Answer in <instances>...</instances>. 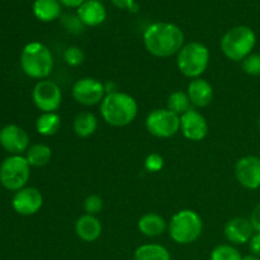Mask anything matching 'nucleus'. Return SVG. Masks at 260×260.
Segmentation results:
<instances>
[{"mask_svg": "<svg viewBox=\"0 0 260 260\" xmlns=\"http://www.w3.org/2000/svg\"><path fill=\"white\" fill-rule=\"evenodd\" d=\"M76 236L84 243H94L98 240L103 233V225L101 220L96 216L86 215L84 213L83 216L75 221L74 226Z\"/></svg>", "mask_w": 260, "mask_h": 260, "instance_id": "18", "label": "nucleus"}, {"mask_svg": "<svg viewBox=\"0 0 260 260\" xmlns=\"http://www.w3.org/2000/svg\"><path fill=\"white\" fill-rule=\"evenodd\" d=\"M256 45V35L248 25H236L222 36L220 47L226 58L241 62L248 57Z\"/></svg>", "mask_w": 260, "mask_h": 260, "instance_id": "5", "label": "nucleus"}, {"mask_svg": "<svg viewBox=\"0 0 260 260\" xmlns=\"http://www.w3.org/2000/svg\"><path fill=\"white\" fill-rule=\"evenodd\" d=\"M62 58L66 65L71 66V68H76V66H80L84 62L85 53L78 46H70V47L63 51Z\"/></svg>", "mask_w": 260, "mask_h": 260, "instance_id": "27", "label": "nucleus"}, {"mask_svg": "<svg viewBox=\"0 0 260 260\" xmlns=\"http://www.w3.org/2000/svg\"><path fill=\"white\" fill-rule=\"evenodd\" d=\"M211 53L206 45L198 41L184 43L177 53V68L183 76L188 79L202 78L210 65Z\"/></svg>", "mask_w": 260, "mask_h": 260, "instance_id": "6", "label": "nucleus"}, {"mask_svg": "<svg viewBox=\"0 0 260 260\" xmlns=\"http://www.w3.org/2000/svg\"><path fill=\"white\" fill-rule=\"evenodd\" d=\"M255 234L250 220L246 217H233L223 228L225 239L231 245H244L250 241Z\"/></svg>", "mask_w": 260, "mask_h": 260, "instance_id": "15", "label": "nucleus"}, {"mask_svg": "<svg viewBox=\"0 0 260 260\" xmlns=\"http://www.w3.org/2000/svg\"><path fill=\"white\" fill-rule=\"evenodd\" d=\"M58 2L61 3L62 7L76 8V9H78V8L80 7L84 2H86V0H58Z\"/></svg>", "mask_w": 260, "mask_h": 260, "instance_id": "35", "label": "nucleus"}, {"mask_svg": "<svg viewBox=\"0 0 260 260\" xmlns=\"http://www.w3.org/2000/svg\"><path fill=\"white\" fill-rule=\"evenodd\" d=\"M76 15L85 27H98L107 19V9L101 0H86L76 9Z\"/></svg>", "mask_w": 260, "mask_h": 260, "instance_id": "17", "label": "nucleus"}, {"mask_svg": "<svg viewBox=\"0 0 260 260\" xmlns=\"http://www.w3.org/2000/svg\"><path fill=\"white\" fill-rule=\"evenodd\" d=\"M167 108L180 117L185 112L192 109L193 106L190 103V99L188 96L187 91L175 90L173 93H170L169 96H168Z\"/></svg>", "mask_w": 260, "mask_h": 260, "instance_id": "25", "label": "nucleus"}, {"mask_svg": "<svg viewBox=\"0 0 260 260\" xmlns=\"http://www.w3.org/2000/svg\"><path fill=\"white\" fill-rule=\"evenodd\" d=\"M71 95L74 101L80 106L93 107L101 104L107 93L103 81L90 76H84L73 84Z\"/></svg>", "mask_w": 260, "mask_h": 260, "instance_id": "9", "label": "nucleus"}, {"mask_svg": "<svg viewBox=\"0 0 260 260\" xmlns=\"http://www.w3.org/2000/svg\"><path fill=\"white\" fill-rule=\"evenodd\" d=\"M0 145L12 155H22L29 147V137L22 127L7 124L0 131Z\"/></svg>", "mask_w": 260, "mask_h": 260, "instance_id": "14", "label": "nucleus"}, {"mask_svg": "<svg viewBox=\"0 0 260 260\" xmlns=\"http://www.w3.org/2000/svg\"><path fill=\"white\" fill-rule=\"evenodd\" d=\"M62 5L58 0H35L33 14L40 22H55L61 17Z\"/></svg>", "mask_w": 260, "mask_h": 260, "instance_id": "20", "label": "nucleus"}, {"mask_svg": "<svg viewBox=\"0 0 260 260\" xmlns=\"http://www.w3.org/2000/svg\"><path fill=\"white\" fill-rule=\"evenodd\" d=\"M135 260H172V254L161 244H142L135 250Z\"/></svg>", "mask_w": 260, "mask_h": 260, "instance_id": "22", "label": "nucleus"}, {"mask_svg": "<svg viewBox=\"0 0 260 260\" xmlns=\"http://www.w3.org/2000/svg\"><path fill=\"white\" fill-rule=\"evenodd\" d=\"M251 225H253V229L255 233L260 234V202L251 211V215L249 217Z\"/></svg>", "mask_w": 260, "mask_h": 260, "instance_id": "33", "label": "nucleus"}, {"mask_svg": "<svg viewBox=\"0 0 260 260\" xmlns=\"http://www.w3.org/2000/svg\"><path fill=\"white\" fill-rule=\"evenodd\" d=\"M241 70L249 76H260V53L253 52L241 61Z\"/></svg>", "mask_w": 260, "mask_h": 260, "instance_id": "28", "label": "nucleus"}, {"mask_svg": "<svg viewBox=\"0 0 260 260\" xmlns=\"http://www.w3.org/2000/svg\"><path fill=\"white\" fill-rule=\"evenodd\" d=\"M259 157H260V152H259Z\"/></svg>", "mask_w": 260, "mask_h": 260, "instance_id": "38", "label": "nucleus"}, {"mask_svg": "<svg viewBox=\"0 0 260 260\" xmlns=\"http://www.w3.org/2000/svg\"><path fill=\"white\" fill-rule=\"evenodd\" d=\"M111 3L118 9L128 10L131 13H136L139 9V5L136 4L135 0H111Z\"/></svg>", "mask_w": 260, "mask_h": 260, "instance_id": "32", "label": "nucleus"}, {"mask_svg": "<svg viewBox=\"0 0 260 260\" xmlns=\"http://www.w3.org/2000/svg\"><path fill=\"white\" fill-rule=\"evenodd\" d=\"M137 230L146 238H159L168 231V222L156 212H147L137 221Z\"/></svg>", "mask_w": 260, "mask_h": 260, "instance_id": "19", "label": "nucleus"}, {"mask_svg": "<svg viewBox=\"0 0 260 260\" xmlns=\"http://www.w3.org/2000/svg\"><path fill=\"white\" fill-rule=\"evenodd\" d=\"M258 128H259V131H260V117H259V119H258Z\"/></svg>", "mask_w": 260, "mask_h": 260, "instance_id": "37", "label": "nucleus"}, {"mask_svg": "<svg viewBox=\"0 0 260 260\" xmlns=\"http://www.w3.org/2000/svg\"><path fill=\"white\" fill-rule=\"evenodd\" d=\"M30 177V165L25 156L12 155L0 165V183L12 192H18L25 187Z\"/></svg>", "mask_w": 260, "mask_h": 260, "instance_id": "7", "label": "nucleus"}, {"mask_svg": "<svg viewBox=\"0 0 260 260\" xmlns=\"http://www.w3.org/2000/svg\"><path fill=\"white\" fill-rule=\"evenodd\" d=\"M187 94L193 108H206L213 101V86L203 78L192 79L187 86Z\"/></svg>", "mask_w": 260, "mask_h": 260, "instance_id": "16", "label": "nucleus"}, {"mask_svg": "<svg viewBox=\"0 0 260 260\" xmlns=\"http://www.w3.org/2000/svg\"><path fill=\"white\" fill-rule=\"evenodd\" d=\"M83 207H84V211H85L86 215L98 216L104 207L103 198L98 194L88 196V197L84 200Z\"/></svg>", "mask_w": 260, "mask_h": 260, "instance_id": "29", "label": "nucleus"}, {"mask_svg": "<svg viewBox=\"0 0 260 260\" xmlns=\"http://www.w3.org/2000/svg\"><path fill=\"white\" fill-rule=\"evenodd\" d=\"M52 150L46 144H35L25 151V159L30 167L42 168L51 161Z\"/></svg>", "mask_w": 260, "mask_h": 260, "instance_id": "24", "label": "nucleus"}, {"mask_svg": "<svg viewBox=\"0 0 260 260\" xmlns=\"http://www.w3.org/2000/svg\"><path fill=\"white\" fill-rule=\"evenodd\" d=\"M243 260H260V256L254 255V254H248V255L243 256Z\"/></svg>", "mask_w": 260, "mask_h": 260, "instance_id": "36", "label": "nucleus"}, {"mask_svg": "<svg viewBox=\"0 0 260 260\" xmlns=\"http://www.w3.org/2000/svg\"><path fill=\"white\" fill-rule=\"evenodd\" d=\"M147 132L157 139H170L180 132V117L168 108L152 109L145 119Z\"/></svg>", "mask_w": 260, "mask_h": 260, "instance_id": "8", "label": "nucleus"}, {"mask_svg": "<svg viewBox=\"0 0 260 260\" xmlns=\"http://www.w3.org/2000/svg\"><path fill=\"white\" fill-rule=\"evenodd\" d=\"M12 206L18 215L33 216L42 208L43 196L37 188L24 187L15 192Z\"/></svg>", "mask_w": 260, "mask_h": 260, "instance_id": "13", "label": "nucleus"}, {"mask_svg": "<svg viewBox=\"0 0 260 260\" xmlns=\"http://www.w3.org/2000/svg\"><path fill=\"white\" fill-rule=\"evenodd\" d=\"M61 128V117L57 112L41 113L36 121V129L41 136L50 137L57 134Z\"/></svg>", "mask_w": 260, "mask_h": 260, "instance_id": "23", "label": "nucleus"}, {"mask_svg": "<svg viewBox=\"0 0 260 260\" xmlns=\"http://www.w3.org/2000/svg\"><path fill=\"white\" fill-rule=\"evenodd\" d=\"M210 260H243V255L235 245L220 244L212 249Z\"/></svg>", "mask_w": 260, "mask_h": 260, "instance_id": "26", "label": "nucleus"}, {"mask_svg": "<svg viewBox=\"0 0 260 260\" xmlns=\"http://www.w3.org/2000/svg\"><path fill=\"white\" fill-rule=\"evenodd\" d=\"M164 164L165 161L162 155H160L159 152H151V154H149L145 157L144 168L147 173L155 174V173L161 172L162 168H164Z\"/></svg>", "mask_w": 260, "mask_h": 260, "instance_id": "30", "label": "nucleus"}, {"mask_svg": "<svg viewBox=\"0 0 260 260\" xmlns=\"http://www.w3.org/2000/svg\"><path fill=\"white\" fill-rule=\"evenodd\" d=\"M20 66L27 76L45 80L51 75L55 66L50 48L41 42H29L24 46L20 55Z\"/></svg>", "mask_w": 260, "mask_h": 260, "instance_id": "4", "label": "nucleus"}, {"mask_svg": "<svg viewBox=\"0 0 260 260\" xmlns=\"http://www.w3.org/2000/svg\"><path fill=\"white\" fill-rule=\"evenodd\" d=\"M235 178L239 184L248 190L260 188V157L246 155L240 157L235 164Z\"/></svg>", "mask_w": 260, "mask_h": 260, "instance_id": "11", "label": "nucleus"}, {"mask_svg": "<svg viewBox=\"0 0 260 260\" xmlns=\"http://www.w3.org/2000/svg\"><path fill=\"white\" fill-rule=\"evenodd\" d=\"M62 24L65 29L73 35H79V33L83 32L84 27H85L83 22L79 19L78 15H65V17H62Z\"/></svg>", "mask_w": 260, "mask_h": 260, "instance_id": "31", "label": "nucleus"}, {"mask_svg": "<svg viewBox=\"0 0 260 260\" xmlns=\"http://www.w3.org/2000/svg\"><path fill=\"white\" fill-rule=\"evenodd\" d=\"M249 250H250L251 254L254 255L260 256V234L255 233L253 235V238L250 239V241L248 243Z\"/></svg>", "mask_w": 260, "mask_h": 260, "instance_id": "34", "label": "nucleus"}, {"mask_svg": "<svg viewBox=\"0 0 260 260\" xmlns=\"http://www.w3.org/2000/svg\"><path fill=\"white\" fill-rule=\"evenodd\" d=\"M101 116L107 124L112 127H126L136 119L139 104L128 93L117 90L104 96L99 104Z\"/></svg>", "mask_w": 260, "mask_h": 260, "instance_id": "2", "label": "nucleus"}, {"mask_svg": "<svg viewBox=\"0 0 260 260\" xmlns=\"http://www.w3.org/2000/svg\"><path fill=\"white\" fill-rule=\"evenodd\" d=\"M180 132L189 141H202L208 135L207 119L198 109H189L180 116Z\"/></svg>", "mask_w": 260, "mask_h": 260, "instance_id": "12", "label": "nucleus"}, {"mask_svg": "<svg viewBox=\"0 0 260 260\" xmlns=\"http://www.w3.org/2000/svg\"><path fill=\"white\" fill-rule=\"evenodd\" d=\"M168 233L174 243L179 245H189L202 236L203 220L194 210H179L168 222Z\"/></svg>", "mask_w": 260, "mask_h": 260, "instance_id": "3", "label": "nucleus"}, {"mask_svg": "<svg viewBox=\"0 0 260 260\" xmlns=\"http://www.w3.org/2000/svg\"><path fill=\"white\" fill-rule=\"evenodd\" d=\"M144 46L154 57L168 58L177 56L185 43L182 28L174 23L155 22L147 25L142 36Z\"/></svg>", "mask_w": 260, "mask_h": 260, "instance_id": "1", "label": "nucleus"}, {"mask_svg": "<svg viewBox=\"0 0 260 260\" xmlns=\"http://www.w3.org/2000/svg\"><path fill=\"white\" fill-rule=\"evenodd\" d=\"M32 99L35 106L42 113L57 112L62 103V91L57 83L52 80H40L32 90Z\"/></svg>", "mask_w": 260, "mask_h": 260, "instance_id": "10", "label": "nucleus"}, {"mask_svg": "<svg viewBox=\"0 0 260 260\" xmlns=\"http://www.w3.org/2000/svg\"><path fill=\"white\" fill-rule=\"evenodd\" d=\"M98 118L91 112H80L75 116L73 122L74 134L81 139L93 136L98 129Z\"/></svg>", "mask_w": 260, "mask_h": 260, "instance_id": "21", "label": "nucleus"}]
</instances>
